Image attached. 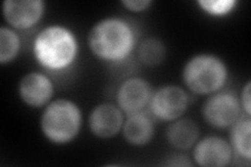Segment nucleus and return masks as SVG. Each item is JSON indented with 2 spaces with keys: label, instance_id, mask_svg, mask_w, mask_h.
Instances as JSON below:
<instances>
[{
  "label": "nucleus",
  "instance_id": "1",
  "mask_svg": "<svg viewBox=\"0 0 251 167\" xmlns=\"http://www.w3.org/2000/svg\"><path fill=\"white\" fill-rule=\"evenodd\" d=\"M136 41L135 30L119 17L104 18L90 29L87 42L91 52L106 62H121L132 52Z\"/></svg>",
  "mask_w": 251,
  "mask_h": 167
},
{
  "label": "nucleus",
  "instance_id": "18",
  "mask_svg": "<svg viewBox=\"0 0 251 167\" xmlns=\"http://www.w3.org/2000/svg\"><path fill=\"white\" fill-rule=\"evenodd\" d=\"M122 4L131 12H143L152 4L150 0H124Z\"/></svg>",
  "mask_w": 251,
  "mask_h": 167
},
{
  "label": "nucleus",
  "instance_id": "8",
  "mask_svg": "<svg viewBox=\"0 0 251 167\" xmlns=\"http://www.w3.org/2000/svg\"><path fill=\"white\" fill-rule=\"evenodd\" d=\"M45 10L42 0H6L2 13L11 26L17 29H28L41 19Z\"/></svg>",
  "mask_w": 251,
  "mask_h": 167
},
{
  "label": "nucleus",
  "instance_id": "14",
  "mask_svg": "<svg viewBox=\"0 0 251 167\" xmlns=\"http://www.w3.org/2000/svg\"><path fill=\"white\" fill-rule=\"evenodd\" d=\"M231 126L230 145L232 150H234L241 158H244L249 161L251 158L250 116L239 118Z\"/></svg>",
  "mask_w": 251,
  "mask_h": 167
},
{
  "label": "nucleus",
  "instance_id": "19",
  "mask_svg": "<svg viewBox=\"0 0 251 167\" xmlns=\"http://www.w3.org/2000/svg\"><path fill=\"white\" fill-rule=\"evenodd\" d=\"M250 81H248L245 86L243 87L242 89V93H241V98L240 103L241 107L243 108V110L245 111V113L247 116L251 115V107H250Z\"/></svg>",
  "mask_w": 251,
  "mask_h": 167
},
{
  "label": "nucleus",
  "instance_id": "7",
  "mask_svg": "<svg viewBox=\"0 0 251 167\" xmlns=\"http://www.w3.org/2000/svg\"><path fill=\"white\" fill-rule=\"evenodd\" d=\"M152 97L151 87L141 77H130L121 85L116 93V101L123 113L132 115L143 112Z\"/></svg>",
  "mask_w": 251,
  "mask_h": 167
},
{
  "label": "nucleus",
  "instance_id": "5",
  "mask_svg": "<svg viewBox=\"0 0 251 167\" xmlns=\"http://www.w3.org/2000/svg\"><path fill=\"white\" fill-rule=\"evenodd\" d=\"M241 103L231 92H218L209 96L202 107L205 121L216 129H226L240 118Z\"/></svg>",
  "mask_w": 251,
  "mask_h": 167
},
{
  "label": "nucleus",
  "instance_id": "4",
  "mask_svg": "<svg viewBox=\"0 0 251 167\" xmlns=\"http://www.w3.org/2000/svg\"><path fill=\"white\" fill-rule=\"evenodd\" d=\"M82 113L75 102L60 98L51 101L41 116V130L45 138L56 144L74 140L81 130Z\"/></svg>",
  "mask_w": 251,
  "mask_h": 167
},
{
  "label": "nucleus",
  "instance_id": "15",
  "mask_svg": "<svg viewBox=\"0 0 251 167\" xmlns=\"http://www.w3.org/2000/svg\"><path fill=\"white\" fill-rule=\"evenodd\" d=\"M138 58L147 66H157L166 59V46L157 38H147L138 47Z\"/></svg>",
  "mask_w": 251,
  "mask_h": 167
},
{
  "label": "nucleus",
  "instance_id": "17",
  "mask_svg": "<svg viewBox=\"0 0 251 167\" xmlns=\"http://www.w3.org/2000/svg\"><path fill=\"white\" fill-rule=\"evenodd\" d=\"M203 11L210 15H225L233 10L237 5L235 0H200L198 1Z\"/></svg>",
  "mask_w": 251,
  "mask_h": 167
},
{
  "label": "nucleus",
  "instance_id": "16",
  "mask_svg": "<svg viewBox=\"0 0 251 167\" xmlns=\"http://www.w3.org/2000/svg\"><path fill=\"white\" fill-rule=\"evenodd\" d=\"M20 49V38L10 27L0 28V63L5 64L15 59Z\"/></svg>",
  "mask_w": 251,
  "mask_h": 167
},
{
  "label": "nucleus",
  "instance_id": "13",
  "mask_svg": "<svg viewBox=\"0 0 251 167\" xmlns=\"http://www.w3.org/2000/svg\"><path fill=\"white\" fill-rule=\"evenodd\" d=\"M199 137L198 125L191 119H176L167 129V140L177 149L192 147Z\"/></svg>",
  "mask_w": 251,
  "mask_h": 167
},
{
  "label": "nucleus",
  "instance_id": "3",
  "mask_svg": "<svg viewBox=\"0 0 251 167\" xmlns=\"http://www.w3.org/2000/svg\"><path fill=\"white\" fill-rule=\"evenodd\" d=\"M228 71L222 59L215 54H196L186 62L182 78L186 88L197 95H208L225 85Z\"/></svg>",
  "mask_w": 251,
  "mask_h": 167
},
{
  "label": "nucleus",
  "instance_id": "2",
  "mask_svg": "<svg viewBox=\"0 0 251 167\" xmlns=\"http://www.w3.org/2000/svg\"><path fill=\"white\" fill-rule=\"evenodd\" d=\"M33 50L40 65L50 70H62L74 63L78 45L72 30L62 25H50L36 36Z\"/></svg>",
  "mask_w": 251,
  "mask_h": 167
},
{
  "label": "nucleus",
  "instance_id": "6",
  "mask_svg": "<svg viewBox=\"0 0 251 167\" xmlns=\"http://www.w3.org/2000/svg\"><path fill=\"white\" fill-rule=\"evenodd\" d=\"M188 95L181 87L162 86L152 94L150 109L153 116L161 121H174L181 117L188 107Z\"/></svg>",
  "mask_w": 251,
  "mask_h": 167
},
{
  "label": "nucleus",
  "instance_id": "12",
  "mask_svg": "<svg viewBox=\"0 0 251 167\" xmlns=\"http://www.w3.org/2000/svg\"><path fill=\"white\" fill-rule=\"evenodd\" d=\"M123 135L129 144L144 146L153 138L154 123L152 119L143 112L128 115L123 124Z\"/></svg>",
  "mask_w": 251,
  "mask_h": 167
},
{
  "label": "nucleus",
  "instance_id": "11",
  "mask_svg": "<svg viewBox=\"0 0 251 167\" xmlns=\"http://www.w3.org/2000/svg\"><path fill=\"white\" fill-rule=\"evenodd\" d=\"M18 91L20 98L27 106L38 108L44 106L51 98L53 84L47 75L33 71L21 78Z\"/></svg>",
  "mask_w": 251,
  "mask_h": 167
},
{
  "label": "nucleus",
  "instance_id": "9",
  "mask_svg": "<svg viewBox=\"0 0 251 167\" xmlns=\"http://www.w3.org/2000/svg\"><path fill=\"white\" fill-rule=\"evenodd\" d=\"M194 161L202 167H223L232 159V147L228 141L218 136L202 138L194 148Z\"/></svg>",
  "mask_w": 251,
  "mask_h": 167
},
{
  "label": "nucleus",
  "instance_id": "10",
  "mask_svg": "<svg viewBox=\"0 0 251 167\" xmlns=\"http://www.w3.org/2000/svg\"><path fill=\"white\" fill-rule=\"evenodd\" d=\"M123 111L113 103L104 102L94 108L89 115V128L91 133L100 139L116 136L124 124Z\"/></svg>",
  "mask_w": 251,
  "mask_h": 167
},
{
  "label": "nucleus",
  "instance_id": "20",
  "mask_svg": "<svg viewBox=\"0 0 251 167\" xmlns=\"http://www.w3.org/2000/svg\"><path fill=\"white\" fill-rule=\"evenodd\" d=\"M170 160L172 162H167L164 163L166 165H170V166H192V163L187 160V158L182 157V156H175L171 158Z\"/></svg>",
  "mask_w": 251,
  "mask_h": 167
}]
</instances>
